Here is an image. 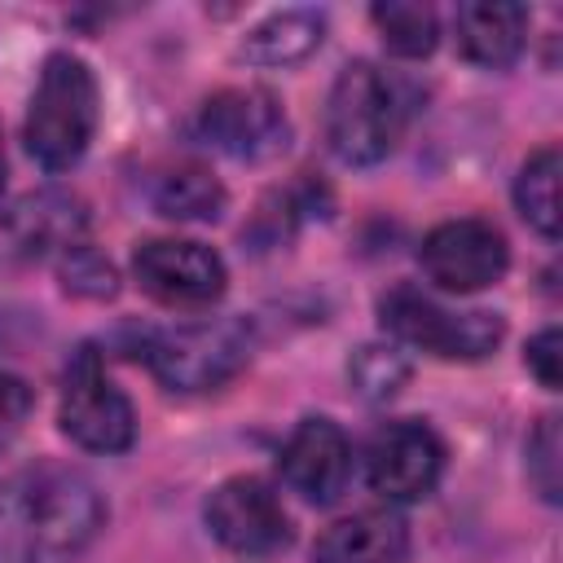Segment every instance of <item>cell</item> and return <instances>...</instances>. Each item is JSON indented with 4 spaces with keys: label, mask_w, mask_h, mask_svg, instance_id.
Here are the masks:
<instances>
[{
    "label": "cell",
    "mask_w": 563,
    "mask_h": 563,
    "mask_svg": "<svg viewBox=\"0 0 563 563\" xmlns=\"http://www.w3.org/2000/svg\"><path fill=\"white\" fill-rule=\"evenodd\" d=\"M106 506L70 466H31L0 488V563H62L79 554Z\"/></svg>",
    "instance_id": "cell-1"
},
{
    "label": "cell",
    "mask_w": 563,
    "mask_h": 563,
    "mask_svg": "<svg viewBox=\"0 0 563 563\" xmlns=\"http://www.w3.org/2000/svg\"><path fill=\"white\" fill-rule=\"evenodd\" d=\"M97 114H101V97H97V79L88 62L70 53H53L31 92V110L22 128L26 154L44 172L75 167L97 132Z\"/></svg>",
    "instance_id": "cell-2"
},
{
    "label": "cell",
    "mask_w": 563,
    "mask_h": 563,
    "mask_svg": "<svg viewBox=\"0 0 563 563\" xmlns=\"http://www.w3.org/2000/svg\"><path fill=\"white\" fill-rule=\"evenodd\" d=\"M405 128V101L396 84L374 62H352L339 70L325 101V141L339 163L369 167L383 163Z\"/></svg>",
    "instance_id": "cell-3"
},
{
    "label": "cell",
    "mask_w": 563,
    "mask_h": 563,
    "mask_svg": "<svg viewBox=\"0 0 563 563\" xmlns=\"http://www.w3.org/2000/svg\"><path fill=\"white\" fill-rule=\"evenodd\" d=\"M141 356L158 374L163 387L172 391H211L229 383L246 356H251V334L238 321H185L172 330H154L141 343Z\"/></svg>",
    "instance_id": "cell-4"
},
{
    "label": "cell",
    "mask_w": 563,
    "mask_h": 563,
    "mask_svg": "<svg viewBox=\"0 0 563 563\" xmlns=\"http://www.w3.org/2000/svg\"><path fill=\"white\" fill-rule=\"evenodd\" d=\"M378 321L396 343L422 347L440 361H479L501 339L497 312H449L418 286H391L378 299Z\"/></svg>",
    "instance_id": "cell-5"
},
{
    "label": "cell",
    "mask_w": 563,
    "mask_h": 563,
    "mask_svg": "<svg viewBox=\"0 0 563 563\" xmlns=\"http://www.w3.org/2000/svg\"><path fill=\"white\" fill-rule=\"evenodd\" d=\"M418 264H422V273L440 290L471 295V290H484V286L501 282V273L510 264V246H506V238H501L497 224L475 220V216H462V220L435 224L422 238Z\"/></svg>",
    "instance_id": "cell-6"
},
{
    "label": "cell",
    "mask_w": 563,
    "mask_h": 563,
    "mask_svg": "<svg viewBox=\"0 0 563 563\" xmlns=\"http://www.w3.org/2000/svg\"><path fill=\"white\" fill-rule=\"evenodd\" d=\"M444 475V444L440 435L418 422V418H400L374 431L369 449H365V479L369 488L391 501H422Z\"/></svg>",
    "instance_id": "cell-7"
},
{
    "label": "cell",
    "mask_w": 563,
    "mask_h": 563,
    "mask_svg": "<svg viewBox=\"0 0 563 563\" xmlns=\"http://www.w3.org/2000/svg\"><path fill=\"white\" fill-rule=\"evenodd\" d=\"M132 273L163 308H211L224 295V260L194 238H150L132 255Z\"/></svg>",
    "instance_id": "cell-8"
},
{
    "label": "cell",
    "mask_w": 563,
    "mask_h": 563,
    "mask_svg": "<svg viewBox=\"0 0 563 563\" xmlns=\"http://www.w3.org/2000/svg\"><path fill=\"white\" fill-rule=\"evenodd\" d=\"M57 418H62V431L79 449H92V453H123L136 435L132 400L106 378L97 352H84L70 365Z\"/></svg>",
    "instance_id": "cell-9"
},
{
    "label": "cell",
    "mask_w": 563,
    "mask_h": 563,
    "mask_svg": "<svg viewBox=\"0 0 563 563\" xmlns=\"http://www.w3.org/2000/svg\"><path fill=\"white\" fill-rule=\"evenodd\" d=\"M198 136L229 158H268L286 145V114L264 88H220L198 110Z\"/></svg>",
    "instance_id": "cell-10"
},
{
    "label": "cell",
    "mask_w": 563,
    "mask_h": 563,
    "mask_svg": "<svg viewBox=\"0 0 563 563\" xmlns=\"http://www.w3.org/2000/svg\"><path fill=\"white\" fill-rule=\"evenodd\" d=\"M207 528L233 554H273L290 541V519L277 493L255 475L224 479L207 497Z\"/></svg>",
    "instance_id": "cell-11"
},
{
    "label": "cell",
    "mask_w": 563,
    "mask_h": 563,
    "mask_svg": "<svg viewBox=\"0 0 563 563\" xmlns=\"http://www.w3.org/2000/svg\"><path fill=\"white\" fill-rule=\"evenodd\" d=\"M352 475V444L339 422L330 418H303L290 440L282 444V479L303 497V501H334L347 488Z\"/></svg>",
    "instance_id": "cell-12"
},
{
    "label": "cell",
    "mask_w": 563,
    "mask_h": 563,
    "mask_svg": "<svg viewBox=\"0 0 563 563\" xmlns=\"http://www.w3.org/2000/svg\"><path fill=\"white\" fill-rule=\"evenodd\" d=\"M409 554V528L391 510H361L330 523L317 545L312 563H400Z\"/></svg>",
    "instance_id": "cell-13"
},
{
    "label": "cell",
    "mask_w": 563,
    "mask_h": 563,
    "mask_svg": "<svg viewBox=\"0 0 563 563\" xmlns=\"http://www.w3.org/2000/svg\"><path fill=\"white\" fill-rule=\"evenodd\" d=\"M457 31V48L466 62L501 70L523 53V35H528V9L523 4H488V0H471L457 4L453 18Z\"/></svg>",
    "instance_id": "cell-14"
},
{
    "label": "cell",
    "mask_w": 563,
    "mask_h": 563,
    "mask_svg": "<svg viewBox=\"0 0 563 563\" xmlns=\"http://www.w3.org/2000/svg\"><path fill=\"white\" fill-rule=\"evenodd\" d=\"M84 202L70 198V194H57V189H40V194H26L13 211H9V238L31 251V255H44V251H75L79 238H84Z\"/></svg>",
    "instance_id": "cell-15"
},
{
    "label": "cell",
    "mask_w": 563,
    "mask_h": 563,
    "mask_svg": "<svg viewBox=\"0 0 563 563\" xmlns=\"http://www.w3.org/2000/svg\"><path fill=\"white\" fill-rule=\"evenodd\" d=\"M321 31H325V18L321 13H312V9H286V13L264 18L246 35L242 57L255 62V66H295V62H303L321 44Z\"/></svg>",
    "instance_id": "cell-16"
},
{
    "label": "cell",
    "mask_w": 563,
    "mask_h": 563,
    "mask_svg": "<svg viewBox=\"0 0 563 563\" xmlns=\"http://www.w3.org/2000/svg\"><path fill=\"white\" fill-rule=\"evenodd\" d=\"M154 207L167 220H216L224 211V185L202 167H172L154 180Z\"/></svg>",
    "instance_id": "cell-17"
},
{
    "label": "cell",
    "mask_w": 563,
    "mask_h": 563,
    "mask_svg": "<svg viewBox=\"0 0 563 563\" xmlns=\"http://www.w3.org/2000/svg\"><path fill=\"white\" fill-rule=\"evenodd\" d=\"M515 202L541 238L550 242L559 238V150L554 145H541L537 154H528L515 180Z\"/></svg>",
    "instance_id": "cell-18"
},
{
    "label": "cell",
    "mask_w": 563,
    "mask_h": 563,
    "mask_svg": "<svg viewBox=\"0 0 563 563\" xmlns=\"http://www.w3.org/2000/svg\"><path fill=\"white\" fill-rule=\"evenodd\" d=\"M383 44L396 53V57H427L440 40V22H435V9L431 4H409V0H387V4H374L369 9Z\"/></svg>",
    "instance_id": "cell-19"
},
{
    "label": "cell",
    "mask_w": 563,
    "mask_h": 563,
    "mask_svg": "<svg viewBox=\"0 0 563 563\" xmlns=\"http://www.w3.org/2000/svg\"><path fill=\"white\" fill-rule=\"evenodd\" d=\"M405 378H409V361H405L400 347H378V343H369V347H361V352L352 356V383H356V391L369 396V400L396 396Z\"/></svg>",
    "instance_id": "cell-20"
},
{
    "label": "cell",
    "mask_w": 563,
    "mask_h": 563,
    "mask_svg": "<svg viewBox=\"0 0 563 563\" xmlns=\"http://www.w3.org/2000/svg\"><path fill=\"white\" fill-rule=\"evenodd\" d=\"M528 475L545 501H559V418H541L537 435L528 440Z\"/></svg>",
    "instance_id": "cell-21"
},
{
    "label": "cell",
    "mask_w": 563,
    "mask_h": 563,
    "mask_svg": "<svg viewBox=\"0 0 563 563\" xmlns=\"http://www.w3.org/2000/svg\"><path fill=\"white\" fill-rule=\"evenodd\" d=\"M62 277H66V286H70V290H79V295H92V299L114 295V268H110L101 255H92L84 242H79L75 251H66Z\"/></svg>",
    "instance_id": "cell-22"
},
{
    "label": "cell",
    "mask_w": 563,
    "mask_h": 563,
    "mask_svg": "<svg viewBox=\"0 0 563 563\" xmlns=\"http://www.w3.org/2000/svg\"><path fill=\"white\" fill-rule=\"evenodd\" d=\"M559 347H563V339H559L554 325H545V330L528 343V369H532V374L541 378V387H550V391H554L559 378H563V374H559Z\"/></svg>",
    "instance_id": "cell-23"
},
{
    "label": "cell",
    "mask_w": 563,
    "mask_h": 563,
    "mask_svg": "<svg viewBox=\"0 0 563 563\" xmlns=\"http://www.w3.org/2000/svg\"><path fill=\"white\" fill-rule=\"evenodd\" d=\"M31 413V387L18 374H0V440L13 435Z\"/></svg>",
    "instance_id": "cell-24"
},
{
    "label": "cell",
    "mask_w": 563,
    "mask_h": 563,
    "mask_svg": "<svg viewBox=\"0 0 563 563\" xmlns=\"http://www.w3.org/2000/svg\"><path fill=\"white\" fill-rule=\"evenodd\" d=\"M0 189H4V136H0Z\"/></svg>",
    "instance_id": "cell-25"
}]
</instances>
